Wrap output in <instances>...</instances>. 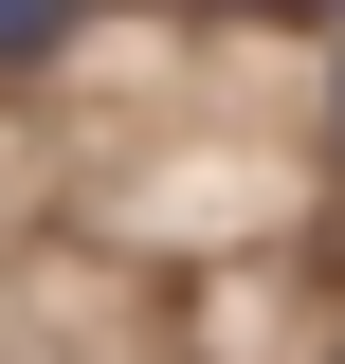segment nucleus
<instances>
[{"label": "nucleus", "instance_id": "f257e3e1", "mask_svg": "<svg viewBox=\"0 0 345 364\" xmlns=\"http://www.w3.org/2000/svg\"><path fill=\"white\" fill-rule=\"evenodd\" d=\"M91 18H109V0H0V73H55Z\"/></svg>", "mask_w": 345, "mask_h": 364}, {"label": "nucleus", "instance_id": "f03ea898", "mask_svg": "<svg viewBox=\"0 0 345 364\" xmlns=\"http://www.w3.org/2000/svg\"><path fill=\"white\" fill-rule=\"evenodd\" d=\"M327 164H345V37H327Z\"/></svg>", "mask_w": 345, "mask_h": 364}, {"label": "nucleus", "instance_id": "7ed1b4c3", "mask_svg": "<svg viewBox=\"0 0 345 364\" xmlns=\"http://www.w3.org/2000/svg\"><path fill=\"white\" fill-rule=\"evenodd\" d=\"M327 18H345V0H327Z\"/></svg>", "mask_w": 345, "mask_h": 364}]
</instances>
